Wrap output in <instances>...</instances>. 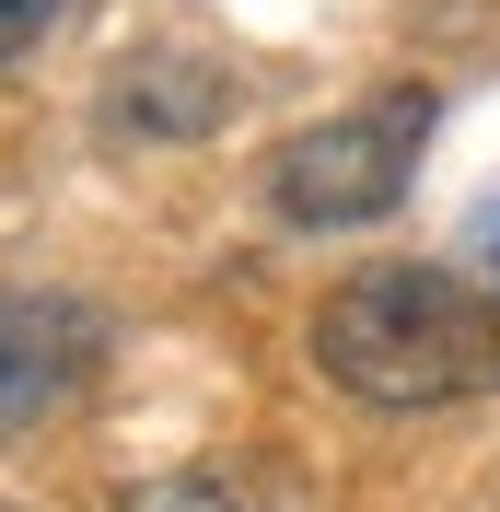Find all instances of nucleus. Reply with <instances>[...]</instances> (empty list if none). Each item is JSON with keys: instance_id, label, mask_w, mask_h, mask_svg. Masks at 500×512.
I'll return each mask as SVG.
<instances>
[{"instance_id": "f257e3e1", "label": "nucleus", "mask_w": 500, "mask_h": 512, "mask_svg": "<svg viewBox=\"0 0 500 512\" xmlns=\"http://www.w3.org/2000/svg\"><path fill=\"white\" fill-rule=\"evenodd\" d=\"M314 373L361 408H454L500 384V291L454 268H361L314 303Z\"/></svg>"}, {"instance_id": "f03ea898", "label": "nucleus", "mask_w": 500, "mask_h": 512, "mask_svg": "<svg viewBox=\"0 0 500 512\" xmlns=\"http://www.w3.org/2000/svg\"><path fill=\"white\" fill-rule=\"evenodd\" d=\"M431 117H442L431 82H373L361 105L291 128L256 187H268V210H280L291 233H361V222H384L407 198V175L431 152Z\"/></svg>"}, {"instance_id": "7ed1b4c3", "label": "nucleus", "mask_w": 500, "mask_h": 512, "mask_svg": "<svg viewBox=\"0 0 500 512\" xmlns=\"http://www.w3.org/2000/svg\"><path fill=\"white\" fill-rule=\"evenodd\" d=\"M105 373V315L82 291H0V443L70 419Z\"/></svg>"}, {"instance_id": "20e7f679", "label": "nucleus", "mask_w": 500, "mask_h": 512, "mask_svg": "<svg viewBox=\"0 0 500 512\" xmlns=\"http://www.w3.org/2000/svg\"><path fill=\"white\" fill-rule=\"evenodd\" d=\"M117 512H256V501L221 478V466H175V478H140Z\"/></svg>"}, {"instance_id": "39448f33", "label": "nucleus", "mask_w": 500, "mask_h": 512, "mask_svg": "<svg viewBox=\"0 0 500 512\" xmlns=\"http://www.w3.org/2000/svg\"><path fill=\"white\" fill-rule=\"evenodd\" d=\"M59 12H70V0H0V59H24V47L59 24Z\"/></svg>"}, {"instance_id": "423d86ee", "label": "nucleus", "mask_w": 500, "mask_h": 512, "mask_svg": "<svg viewBox=\"0 0 500 512\" xmlns=\"http://www.w3.org/2000/svg\"><path fill=\"white\" fill-rule=\"evenodd\" d=\"M466 245H477V268H489V291H500V187L477 198V222H466Z\"/></svg>"}]
</instances>
